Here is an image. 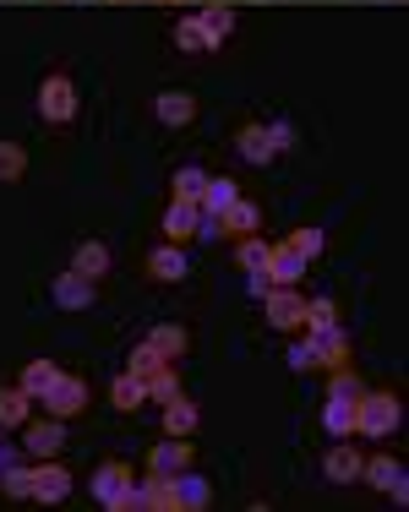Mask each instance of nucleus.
Listing matches in <instances>:
<instances>
[{
    "label": "nucleus",
    "instance_id": "nucleus-8",
    "mask_svg": "<svg viewBox=\"0 0 409 512\" xmlns=\"http://www.w3.org/2000/svg\"><path fill=\"white\" fill-rule=\"evenodd\" d=\"M360 480H366V485H377V491H388L399 507L409 502V474H404V463H399V458H388V453L366 458V469H360Z\"/></svg>",
    "mask_w": 409,
    "mask_h": 512
},
{
    "label": "nucleus",
    "instance_id": "nucleus-41",
    "mask_svg": "<svg viewBox=\"0 0 409 512\" xmlns=\"http://www.w3.org/2000/svg\"><path fill=\"white\" fill-rule=\"evenodd\" d=\"M268 289H273V284H268V273H246V295H251V300H262Z\"/></svg>",
    "mask_w": 409,
    "mask_h": 512
},
{
    "label": "nucleus",
    "instance_id": "nucleus-23",
    "mask_svg": "<svg viewBox=\"0 0 409 512\" xmlns=\"http://www.w3.org/2000/svg\"><path fill=\"white\" fill-rule=\"evenodd\" d=\"M71 267H77V273H88V278H104V273H110V246H104V240H77Z\"/></svg>",
    "mask_w": 409,
    "mask_h": 512
},
{
    "label": "nucleus",
    "instance_id": "nucleus-24",
    "mask_svg": "<svg viewBox=\"0 0 409 512\" xmlns=\"http://www.w3.org/2000/svg\"><path fill=\"white\" fill-rule=\"evenodd\" d=\"M110 404H115L120 414L142 409V404H148V382H142V376H131V371H120L115 387H110Z\"/></svg>",
    "mask_w": 409,
    "mask_h": 512
},
{
    "label": "nucleus",
    "instance_id": "nucleus-9",
    "mask_svg": "<svg viewBox=\"0 0 409 512\" xmlns=\"http://www.w3.org/2000/svg\"><path fill=\"white\" fill-rule=\"evenodd\" d=\"M22 447H28V458H55L60 447H66V420H55V414H44V420H28L22 425Z\"/></svg>",
    "mask_w": 409,
    "mask_h": 512
},
{
    "label": "nucleus",
    "instance_id": "nucleus-38",
    "mask_svg": "<svg viewBox=\"0 0 409 512\" xmlns=\"http://www.w3.org/2000/svg\"><path fill=\"white\" fill-rule=\"evenodd\" d=\"M284 365H290V371H317V355H311V338H300V344H290V355H284Z\"/></svg>",
    "mask_w": 409,
    "mask_h": 512
},
{
    "label": "nucleus",
    "instance_id": "nucleus-42",
    "mask_svg": "<svg viewBox=\"0 0 409 512\" xmlns=\"http://www.w3.org/2000/svg\"><path fill=\"white\" fill-rule=\"evenodd\" d=\"M0 436H6V431H0Z\"/></svg>",
    "mask_w": 409,
    "mask_h": 512
},
{
    "label": "nucleus",
    "instance_id": "nucleus-26",
    "mask_svg": "<svg viewBox=\"0 0 409 512\" xmlns=\"http://www.w3.org/2000/svg\"><path fill=\"white\" fill-rule=\"evenodd\" d=\"M148 344L159 349L164 360H180V355H186V327H180V322H159V327H148Z\"/></svg>",
    "mask_w": 409,
    "mask_h": 512
},
{
    "label": "nucleus",
    "instance_id": "nucleus-18",
    "mask_svg": "<svg viewBox=\"0 0 409 512\" xmlns=\"http://www.w3.org/2000/svg\"><path fill=\"white\" fill-rule=\"evenodd\" d=\"M191 17H197V28L208 33V50H219V44L235 33V11L230 6H197Z\"/></svg>",
    "mask_w": 409,
    "mask_h": 512
},
{
    "label": "nucleus",
    "instance_id": "nucleus-33",
    "mask_svg": "<svg viewBox=\"0 0 409 512\" xmlns=\"http://www.w3.org/2000/svg\"><path fill=\"white\" fill-rule=\"evenodd\" d=\"M175 50L180 55H202V50H208V33L197 28V17H180L175 22Z\"/></svg>",
    "mask_w": 409,
    "mask_h": 512
},
{
    "label": "nucleus",
    "instance_id": "nucleus-32",
    "mask_svg": "<svg viewBox=\"0 0 409 512\" xmlns=\"http://www.w3.org/2000/svg\"><path fill=\"white\" fill-rule=\"evenodd\" d=\"M202 186H208V169H197V164L175 169V197L180 202H197L202 207Z\"/></svg>",
    "mask_w": 409,
    "mask_h": 512
},
{
    "label": "nucleus",
    "instance_id": "nucleus-28",
    "mask_svg": "<svg viewBox=\"0 0 409 512\" xmlns=\"http://www.w3.org/2000/svg\"><path fill=\"white\" fill-rule=\"evenodd\" d=\"M55 376H60V365H55V360H28V365H22V382H17V387L33 398V404H39V393L55 382Z\"/></svg>",
    "mask_w": 409,
    "mask_h": 512
},
{
    "label": "nucleus",
    "instance_id": "nucleus-21",
    "mask_svg": "<svg viewBox=\"0 0 409 512\" xmlns=\"http://www.w3.org/2000/svg\"><path fill=\"white\" fill-rule=\"evenodd\" d=\"M33 420V398L22 387H0V431H22Z\"/></svg>",
    "mask_w": 409,
    "mask_h": 512
},
{
    "label": "nucleus",
    "instance_id": "nucleus-16",
    "mask_svg": "<svg viewBox=\"0 0 409 512\" xmlns=\"http://www.w3.org/2000/svg\"><path fill=\"white\" fill-rule=\"evenodd\" d=\"M208 502H213V485L202 480L197 469H180V474H175V507H180V512H202Z\"/></svg>",
    "mask_w": 409,
    "mask_h": 512
},
{
    "label": "nucleus",
    "instance_id": "nucleus-15",
    "mask_svg": "<svg viewBox=\"0 0 409 512\" xmlns=\"http://www.w3.org/2000/svg\"><path fill=\"white\" fill-rule=\"evenodd\" d=\"M322 431L339 442V436H355V398L350 393H328V404H322Z\"/></svg>",
    "mask_w": 409,
    "mask_h": 512
},
{
    "label": "nucleus",
    "instance_id": "nucleus-31",
    "mask_svg": "<svg viewBox=\"0 0 409 512\" xmlns=\"http://www.w3.org/2000/svg\"><path fill=\"white\" fill-rule=\"evenodd\" d=\"M148 398H153V404H175V398H180V376H175V360H170V365H159V371L148 376Z\"/></svg>",
    "mask_w": 409,
    "mask_h": 512
},
{
    "label": "nucleus",
    "instance_id": "nucleus-30",
    "mask_svg": "<svg viewBox=\"0 0 409 512\" xmlns=\"http://www.w3.org/2000/svg\"><path fill=\"white\" fill-rule=\"evenodd\" d=\"M0 491H6L11 502H33V469H22V463H6V469H0Z\"/></svg>",
    "mask_w": 409,
    "mask_h": 512
},
{
    "label": "nucleus",
    "instance_id": "nucleus-3",
    "mask_svg": "<svg viewBox=\"0 0 409 512\" xmlns=\"http://www.w3.org/2000/svg\"><path fill=\"white\" fill-rule=\"evenodd\" d=\"M39 404H44V414H55V420H71V414L88 409V382H82V376H66V371H60L55 382L39 393Z\"/></svg>",
    "mask_w": 409,
    "mask_h": 512
},
{
    "label": "nucleus",
    "instance_id": "nucleus-19",
    "mask_svg": "<svg viewBox=\"0 0 409 512\" xmlns=\"http://www.w3.org/2000/svg\"><path fill=\"white\" fill-rule=\"evenodd\" d=\"M219 224H224V235H257V229H262V207L246 202V197H235L219 213Z\"/></svg>",
    "mask_w": 409,
    "mask_h": 512
},
{
    "label": "nucleus",
    "instance_id": "nucleus-11",
    "mask_svg": "<svg viewBox=\"0 0 409 512\" xmlns=\"http://www.w3.org/2000/svg\"><path fill=\"white\" fill-rule=\"evenodd\" d=\"M360 469H366V458L350 447V436H339V442L322 453V474H328V485H355Z\"/></svg>",
    "mask_w": 409,
    "mask_h": 512
},
{
    "label": "nucleus",
    "instance_id": "nucleus-17",
    "mask_svg": "<svg viewBox=\"0 0 409 512\" xmlns=\"http://www.w3.org/2000/svg\"><path fill=\"white\" fill-rule=\"evenodd\" d=\"M235 153L246 158V164H257V169L279 158V153H273V142H268V126H240L235 131Z\"/></svg>",
    "mask_w": 409,
    "mask_h": 512
},
{
    "label": "nucleus",
    "instance_id": "nucleus-37",
    "mask_svg": "<svg viewBox=\"0 0 409 512\" xmlns=\"http://www.w3.org/2000/svg\"><path fill=\"white\" fill-rule=\"evenodd\" d=\"M328 322H339V306H333L328 295L306 300V327H328Z\"/></svg>",
    "mask_w": 409,
    "mask_h": 512
},
{
    "label": "nucleus",
    "instance_id": "nucleus-7",
    "mask_svg": "<svg viewBox=\"0 0 409 512\" xmlns=\"http://www.w3.org/2000/svg\"><path fill=\"white\" fill-rule=\"evenodd\" d=\"M126 512H180L175 507V474H153L131 485V507Z\"/></svg>",
    "mask_w": 409,
    "mask_h": 512
},
{
    "label": "nucleus",
    "instance_id": "nucleus-2",
    "mask_svg": "<svg viewBox=\"0 0 409 512\" xmlns=\"http://www.w3.org/2000/svg\"><path fill=\"white\" fill-rule=\"evenodd\" d=\"M262 316H268V327H279V333H300V327H306V295L273 284L268 295H262Z\"/></svg>",
    "mask_w": 409,
    "mask_h": 512
},
{
    "label": "nucleus",
    "instance_id": "nucleus-34",
    "mask_svg": "<svg viewBox=\"0 0 409 512\" xmlns=\"http://www.w3.org/2000/svg\"><path fill=\"white\" fill-rule=\"evenodd\" d=\"M22 175H28V153H22L17 142H0V180H6V186H17Z\"/></svg>",
    "mask_w": 409,
    "mask_h": 512
},
{
    "label": "nucleus",
    "instance_id": "nucleus-12",
    "mask_svg": "<svg viewBox=\"0 0 409 512\" xmlns=\"http://www.w3.org/2000/svg\"><path fill=\"white\" fill-rule=\"evenodd\" d=\"M306 256H300L290 240L284 246H273V256H268V284H284V289H300V278H306Z\"/></svg>",
    "mask_w": 409,
    "mask_h": 512
},
{
    "label": "nucleus",
    "instance_id": "nucleus-36",
    "mask_svg": "<svg viewBox=\"0 0 409 512\" xmlns=\"http://www.w3.org/2000/svg\"><path fill=\"white\" fill-rule=\"evenodd\" d=\"M290 246H295L300 256H306V262H317L328 240H322V229H295V235H290Z\"/></svg>",
    "mask_w": 409,
    "mask_h": 512
},
{
    "label": "nucleus",
    "instance_id": "nucleus-5",
    "mask_svg": "<svg viewBox=\"0 0 409 512\" xmlns=\"http://www.w3.org/2000/svg\"><path fill=\"white\" fill-rule=\"evenodd\" d=\"M50 300L60 311H93L99 306V278H88V273H77V267H66V273L50 284Z\"/></svg>",
    "mask_w": 409,
    "mask_h": 512
},
{
    "label": "nucleus",
    "instance_id": "nucleus-40",
    "mask_svg": "<svg viewBox=\"0 0 409 512\" xmlns=\"http://www.w3.org/2000/svg\"><path fill=\"white\" fill-rule=\"evenodd\" d=\"M328 393H350V398H360V393H366V382H360V376H344V371H333Z\"/></svg>",
    "mask_w": 409,
    "mask_h": 512
},
{
    "label": "nucleus",
    "instance_id": "nucleus-6",
    "mask_svg": "<svg viewBox=\"0 0 409 512\" xmlns=\"http://www.w3.org/2000/svg\"><path fill=\"white\" fill-rule=\"evenodd\" d=\"M88 485H93V496H99L110 512H126V507H131V485H137V480H131L126 463H99Z\"/></svg>",
    "mask_w": 409,
    "mask_h": 512
},
{
    "label": "nucleus",
    "instance_id": "nucleus-10",
    "mask_svg": "<svg viewBox=\"0 0 409 512\" xmlns=\"http://www.w3.org/2000/svg\"><path fill=\"white\" fill-rule=\"evenodd\" d=\"M66 496H71V469L55 458H39V469H33V502L55 507V502H66Z\"/></svg>",
    "mask_w": 409,
    "mask_h": 512
},
{
    "label": "nucleus",
    "instance_id": "nucleus-27",
    "mask_svg": "<svg viewBox=\"0 0 409 512\" xmlns=\"http://www.w3.org/2000/svg\"><path fill=\"white\" fill-rule=\"evenodd\" d=\"M268 256H273V246H268V240H257V235H240V246H235V262H240V273H268Z\"/></svg>",
    "mask_w": 409,
    "mask_h": 512
},
{
    "label": "nucleus",
    "instance_id": "nucleus-13",
    "mask_svg": "<svg viewBox=\"0 0 409 512\" xmlns=\"http://www.w3.org/2000/svg\"><path fill=\"white\" fill-rule=\"evenodd\" d=\"M191 273V256L175 246H159V251H148V278H159V284H180V278Z\"/></svg>",
    "mask_w": 409,
    "mask_h": 512
},
{
    "label": "nucleus",
    "instance_id": "nucleus-35",
    "mask_svg": "<svg viewBox=\"0 0 409 512\" xmlns=\"http://www.w3.org/2000/svg\"><path fill=\"white\" fill-rule=\"evenodd\" d=\"M159 365H170V360H164V355H159V349H153V344H137V349H131V365H126V371L148 382V376L159 371Z\"/></svg>",
    "mask_w": 409,
    "mask_h": 512
},
{
    "label": "nucleus",
    "instance_id": "nucleus-20",
    "mask_svg": "<svg viewBox=\"0 0 409 512\" xmlns=\"http://www.w3.org/2000/svg\"><path fill=\"white\" fill-rule=\"evenodd\" d=\"M197 218H202V207L197 202H170V207H164V235H170L175 240V246H180V240H191V235H197Z\"/></svg>",
    "mask_w": 409,
    "mask_h": 512
},
{
    "label": "nucleus",
    "instance_id": "nucleus-14",
    "mask_svg": "<svg viewBox=\"0 0 409 512\" xmlns=\"http://www.w3.org/2000/svg\"><path fill=\"white\" fill-rule=\"evenodd\" d=\"M148 469H153V474H180V469H191V442H186V436H164V442L148 453Z\"/></svg>",
    "mask_w": 409,
    "mask_h": 512
},
{
    "label": "nucleus",
    "instance_id": "nucleus-4",
    "mask_svg": "<svg viewBox=\"0 0 409 512\" xmlns=\"http://www.w3.org/2000/svg\"><path fill=\"white\" fill-rule=\"evenodd\" d=\"M39 115L50 120V126H66V120L77 115V82H71L66 71H55V77L39 82Z\"/></svg>",
    "mask_w": 409,
    "mask_h": 512
},
{
    "label": "nucleus",
    "instance_id": "nucleus-29",
    "mask_svg": "<svg viewBox=\"0 0 409 512\" xmlns=\"http://www.w3.org/2000/svg\"><path fill=\"white\" fill-rule=\"evenodd\" d=\"M235 197H240V191H235L230 175H208V186H202V213H224Z\"/></svg>",
    "mask_w": 409,
    "mask_h": 512
},
{
    "label": "nucleus",
    "instance_id": "nucleus-1",
    "mask_svg": "<svg viewBox=\"0 0 409 512\" xmlns=\"http://www.w3.org/2000/svg\"><path fill=\"white\" fill-rule=\"evenodd\" d=\"M399 425H404V404L393 393H360L355 398V436L382 442V436H393Z\"/></svg>",
    "mask_w": 409,
    "mask_h": 512
},
{
    "label": "nucleus",
    "instance_id": "nucleus-25",
    "mask_svg": "<svg viewBox=\"0 0 409 512\" xmlns=\"http://www.w3.org/2000/svg\"><path fill=\"white\" fill-rule=\"evenodd\" d=\"M197 420H202V414H197V404H191L186 393H180L175 404H164V436H191V431H197Z\"/></svg>",
    "mask_w": 409,
    "mask_h": 512
},
{
    "label": "nucleus",
    "instance_id": "nucleus-39",
    "mask_svg": "<svg viewBox=\"0 0 409 512\" xmlns=\"http://www.w3.org/2000/svg\"><path fill=\"white\" fill-rule=\"evenodd\" d=\"M268 142H273V153H290V148H295V126H290V120H273V126H268Z\"/></svg>",
    "mask_w": 409,
    "mask_h": 512
},
{
    "label": "nucleus",
    "instance_id": "nucleus-22",
    "mask_svg": "<svg viewBox=\"0 0 409 512\" xmlns=\"http://www.w3.org/2000/svg\"><path fill=\"white\" fill-rule=\"evenodd\" d=\"M153 115L180 131V126H191V115H197V99H191V93H159V99H153Z\"/></svg>",
    "mask_w": 409,
    "mask_h": 512
}]
</instances>
